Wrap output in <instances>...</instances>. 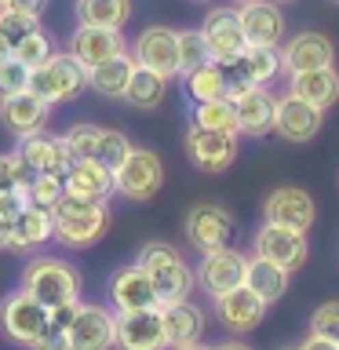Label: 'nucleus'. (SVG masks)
I'll list each match as a JSON object with an SVG mask.
<instances>
[{
	"mask_svg": "<svg viewBox=\"0 0 339 350\" xmlns=\"http://www.w3.org/2000/svg\"><path fill=\"white\" fill-rule=\"evenodd\" d=\"M18 288H26L48 310L51 306H70L81 303V270L59 256H37L22 267Z\"/></svg>",
	"mask_w": 339,
	"mask_h": 350,
	"instance_id": "2",
	"label": "nucleus"
},
{
	"mask_svg": "<svg viewBox=\"0 0 339 350\" xmlns=\"http://www.w3.org/2000/svg\"><path fill=\"white\" fill-rule=\"evenodd\" d=\"M18 161L29 168V175H62L66 168L73 164V153L70 146L62 142V135H44V131H37V135H26L18 139Z\"/></svg>",
	"mask_w": 339,
	"mask_h": 350,
	"instance_id": "19",
	"label": "nucleus"
},
{
	"mask_svg": "<svg viewBox=\"0 0 339 350\" xmlns=\"http://www.w3.org/2000/svg\"><path fill=\"white\" fill-rule=\"evenodd\" d=\"M234 4H245V0H234Z\"/></svg>",
	"mask_w": 339,
	"mask_h": 350,
	"instance_id": "52",
	"label": "nucleus"
},
{
	"mask_svg": "<svg viewBox=\"0 0 339 350\" xmlns=\"http://www.w3.org/2000/svg\"><path fill=\"white\" fill-rule=\"evenodd\" d=\"M273 98L262 84H252L248 92H241L234 98V113H237V135L262 139L273 131Z\"/></svg>",
	"mask_w": 339,
	"mask_h": 350,
	"instance_id": "24",
	"label": "nucleus"
},
{
	"mask_svg": "<svg viewBox=\"0 0 339 350\" xmlns=\"http://www.w3.org/2000/svg\"><path fill=\"white\" fill-rule=\"evenodd\" d=\"M193 124L208 131H230L237 135V113H234V98H208V103H193Z\"/></svg>",
	"mask_w": 339,
	"mask_h": 350,
	"instance_id": "34",
	"label": "nucleus"
},
{
	"mask_svg": "<svg viewBox=\"0 0 339 350\" xmlns=\"http://www.w3.org/2000/svg\"><path fill=\"white\" fill-rule=\"evenodd\" d=\"M62 190L84 201H109L113 193V172L103 168L92 157H73V164L62 172Z\"/></svg>",
	"mask_w": 339,
	"mask_h": 350,
	"instance_id": "25",
	"label": "nucleus"
},
{
	"mask_svg": "<svg viewBox=\"0 0 339 350\" xmlns=\"http://www.w3.org/2000/svg\"><path fill=\"white\" fill-rule=\"evenodd\" d=\"M0 59H11V44L4 37H0Z\"/></svg>",
	"mask_w": 339,
	"mask_h": 350,
	"instance_id": "49",
	"label": "nucleus"
},
{
	"mask_svg": "<svg viewBox=\"0 0 339 350\" xmlns=\"http://www.w3.org/2000/svg\"><path fill=\"white\" fill-rule=\"evenodd\" d=\"M135 262L146 270V278L153 281V292H157L161 303L190 299L197 278H193L190 262L182 259V252L175 245H168V241H146V245L139 248Z\"/></svg>",
	"mask_w": 339,
	"mask_h": 350,
	"instance_id": "3",
	"label": "nucleus"
},
{
	"mask_svg": "<svg viewBox=\"0 0 339 350\" xmlns=\"http://www.w3.org/2000/svg\"><path fill=\"white\" fill-rule=\"evenodd\" d=\"M4 4L15 8V11H26V15H33V18H40L44 8H48V0H4Z\"/></svg>",
	"mask_w": 339,
	"mask_h": 350,
	"instance_id": "45",
	"label": "nucleus"
},
{
	"mask_svg": "<svg viewBox=\"0 0 339 350\" xmlns=\"http://www.w3.org/2000/svg\"><path fill=\"white\" fill-rule=\"evenodd\" d=\"M0 4H4V0H0Z\"/></svg>",
	"mask_w": 339,
	"mask_h": 350,
	"instance_id": "53",
	"label": "nucleus"
},
{
	"mask_svg": "<svg viewBox=\"0 0 339 350\" xmlns=\"http://www.w3.org/2000/svg\"><path fill=\"white\" fill-rule=\"evenodd\" d=\"M201 62H208V44L201 37V29H179V77Z\"/></svg>",
	"mask_w": 339,
	"mask_h": 350,
	"instance_id": "39",
	"label": "nucleus"
},
{
	"mask_svg": "<svg viewBox=\"0 0 339 350\" xmlns=\"http://www.w3.org/2000/svg\"><path fill=\"white\" fill-rule=\"evenodd\" d=\"M131 59H135V66H146L168 81L179 77V29L146 26L131 44Z\"/></svg>",
	"mask_w": 339,
	"mask_h": 350,
	"instance_id": "10",
	"label": "nucleus"
},
{
	"mask_svg": "<svg viewBox=\"0 0 339 350\" xmlns=\"http://www.w3.org/2000/svg\"><path fill=\"white\" fill-rule=\"evenodd\" d=\"M51 51H55V48H51V37H48V33H44V29L37 26L33 33H26V37H22V40L15 44V51H11V55H15L18 62H26L29 70H33V66H40V62L48 59Z\"/></svg>",
	"mask_w": 339,
	"mask_h": 350,
	"instance_id": "38",
	"label": "nucleus"
},
{
	"mask_svg": "<svg viewBox=\"0 0 339 350\" xmlns=\"http://www.w3.org/2000/svg\"><path fill=\"white\" fill-rule=\"evenodd\" d=\"M168 95V77L146 70V66H135L128 77V88H124V103L135 106V109H157Z\"/></svg>",
	"mask_w": 339,
	"mask_h": 350,
	"instance_id": "31",
	"label": "nucleus"
},
{
	"mask_svg": "<svg viewBox=\"0 0 339 350\" xmlns=\"http://www.w3.org/2000/svg\"><path fill=\"white\" fill-rule=\"evenodd\" d=\"M252 248H256V256L277 262L284 270H299L306 256H310V245H306V234L299 230H288V226H277V223H262L256 241H252Z\"/></svg>",
	"mask_w": 339,
	"mask_h": 350,
	"instance_id": "13",
	"label": "nucleus"
},
{
	"mask_svg": "<svg viewBox=\"0 0 339 350\" xmlns=\"http://www.w3.org/2000/svg\"><path fill=\"white\" fill-rule=\"evenodd\" d=\"M98 124H73L70 131L62 135V142L70 146L73 157H95V146H98Z\"/></svg>",
	"mask_w": 339,
	"mask_h": 350,
	"instance_id": "42",
	"label": "nucleus"
},
{
	"mask_svg": "<svg viewBox=\"0 0 339 350\" xmlns=\"http://www.w3.org/2000/svg\"><path fill=\"white\" fill-rule=\"evenodd\" d=\"M164 186V164L153 150L131 146L128 157L120 161V168L113 172V193L128 197V201L146 204L157 197V190Z\"/></svg>",
	"mask_w": 339,
	"mask_h": 350,
	"instance_id": "6",
	"label": "nucleus"
},
{
	"mask_svg": "<svg viewBox=\"0 0 339 350\" xmlns=\"http://www.w3.org/2000/svg\"><path fill=\"white\" fill-rule=\"evenodd\" d=\"M51 223H55V237L66 248H92L106 237L113 212L106 201H84V197L66 193L59 197V204L51 208Z\"/></svg>",
	"mask_w": 339,
	"mask_h": 350,
	"instance_id": "1",
	"label": "nucleus"
},
{
	"mask_svg": "<svg viewBox=\"0 0 339 350\" xmlns=\"http://www.w3.org/2000/svg\"><path fill=\"white\" fill-rule=\"evenodd\" d=\"M321 113L325 109L303 103V98L281 95L277 103H273V131H277L284 142H310L317 131H321Z\"/></svg>",
	"mask_w": 339,
	"mask_h": 350,
	"instance_id": "17",
	"label": "nucleus"
},
{
	"mask_svg": "<svg viewBox=\"0 0 339 350\" xmlns=\"http://www.w3.org/2000/svg\"><path fill=\"white\" fill-rule=\"evenodd\" d=\"M48 117H51V106L37 98L26 88L18 95H8L0 98V124H4L15 139H26V135H37V131L48 128Z\"/></svg>",
	"mask_w": 339,
	"mask_h": 350,
	"instance_id": "18",
	"label": "nucleus"
},
{
	"mask_svg": "<svg viewBox=\"0 0 339 350\" xmlns=\"http://www.w3.org/2000/svg\"><path fill=\"white\" fill-rule=\"evenodd\" d=\"M37 26H40V18L26 15V11H15V8H8V4H0V37L11 44V51H15V44L26 37V33H33Z\"/></svg>",
	"mask_w": 339,
	"mask_h": 350,
	"instance_id": "37",
	"label": "nucleus"
},
{
	"mask_svg": "<svg viewBox=\"0 0 339 350\" xmlns=\"http://www.w3.org/2000/svg\"><path fill=\"white\" fill-rule=\"evenodd\" d=\"M182 230H186V241L197 248V252H212V248H223L234 241L237 234V219L230 215V208L223 204H193L182 219Z\"/></svg>",
	"mask_w": 339,
	"mask_h": 350,
	"instance_id": "7",
	"label": "nucleus"
},
{
	"mask_svg": "<svg viewBox=\"0 0 339 350\" xmlns=\"http://www.w3.org/2000/svg\"><path fill=\"white\" fill-rule=\"evenodd\" d=\"M284 350H299V347H284Z\"/></svg>",
	"mask_w": 339,
	"mask_h": 350,
	"instance_id": "50",
	"label": "nucleus"
},
{
	"mask_svg": "<svg viewBox=\"0 0 339 350\" xmlns=\"http://www.w3.org/2000/svg\"><path fill=\"white\" fill-rule=\"evenodd\" d=\"M245 284L270 306L288 292V270L277 267V262H270V259H262V256H252L245 262Z\"/></svg>",
	"mask_w": 339,
	"mask_h": 350,
	"instance_id": "30",
	"label": "nucleus"
},
{
	"mask_svg": "<svg viewBox=\"0 0 339 350\" xmlns=\"http://www.w3.org/2000/svg\"><path fill=\"white\" fill-rule=\"evenodd\" d=\"M172 350H212V347H204L201 339H197V343H182V347H172Z\"/></svg>",
	"mask_w": 339,
	"mask_h": 350,
	"instance_id": "48",
	"label": "nucleus"
},
{
	"mask_svg": "<svg viewBox=\"0 0 339 350\" xmlns=\"http://www.w3.org/2000/svg\"><path fill=\"white\" fill-rule=\"evenodd\" d=\"M215 314L230 332H252V328H259V321L267 317V303H262L248 284H237V288L215 295Z\"/></svg>",
	"mask_w": 339,
	"mask_h": 350,
	"instance_id": "21",
	"label": "nucleus"
},
{
	"mask_svg": "<svg viewBox=\"0 0 339 350\" xmlns=\"http://www.w3.org/2000/svg\"><path fill=\"white\" fill-rule=\"evenodd\" d=\"M26 179H29V168L18 161V153H0V197L15 193Z\"/></svg>",
	"mask_w": 339,
	"mask_h": 350,
	"instance_id": "43",
	"label": "nucleus"
},
{
	"mask_svg": "<svg viewBox=\"0 0 339 350\" xmlns=\"http://www.w3.org/2000/svg\"><path fill=\"white\" fill-rule=\"evenodd\" d=\"M310 336H321V339L339 343V299H328L310 314Z\"/></svg>",
	"mask_w": 339,
	"mask_h": 350,
	"instance_id": "41",
	"label": "nucleus"
},
{
	"mask_svg": "<svg viewBox=\"0 0 339 350\" xmlns=\"http://www.w3.org/2000/svg\"><path fill=\"white\" fill-rule=\"evenodd\" d=\"M84 88H87V70L70 51H51L40 66L29 70V92L37 98H44L48 106L73 103Z\"/></svg>",
	"mask_w": 339,
	"mask_h": 350,
	"instance_id": "4",
	"label": "nucleus"
},
{
	"mask_svg": "<svg viewBox=\"0 0 339 350\" xmlns=\"http://www.w3.org/2000/svg\"><path fill=\"white\" fill-rule=\"evenodd\" d=\"M245 262H248L245 252L223 245V248L201 252V267H197L193 278L201 281V288L215 299V295H223L230 288H237V284H245Z\"/></svg>",
	"mask_w": 339,
	"mask_h": 350,
	"instance_id": "12",
	"label": "nucleus"
},
{
	"mask_svg": "<svg viewBox=\"0 0 339 350\" xmlns=\"http://www.w3.org/2000/svg\"><path fill=\"white\" fill-rule=\"evenodd\" d=\"M135 70V59H131L128 51L113 55V59L98 62L87 70V88H92L95 95L103 98H124V88H128V77Z\"/></svg>",
	"mask_w": 339,
	"mask_h": 350,
	"instance_id": "29",
	"label": "nucleus"
},
{
	"mask_svg": "<svg viewBox=\"0 0 339 350\" xmlns=\"http://www.w3.org/2000/svg\"><path fill=\"white\" fill-rule=\"evenodd\" d=\"M22 197H26V204H37V208H48L51 212L62 197V175H48V172L29 175V179L22 183Z\"/></svg>",
	"mask_w": 339,
	"mask_h": 350,
	"instance_id": "35",
	"label": "nucleus"
},
{
	"mask_svg": "<svg viewBox=\"0 0 339 350\" xmlns=\"http://www.w3.org/2000/svg\"><path fill=\"white\" fill-rule=\"evenodd\" d=\"M128 150H131V142H128L124 131L103 128V131H98V146H95V157H92V161H98V164H103V168H109V172H117L120 161L128 157Z\"/></svg>",
	"mask_w": 339,
	"mask_h": 350,
	"instance_id": "36",
	"label": "nucleus"
},
{
	"mask_svg": "<svg viewBox=\"0 0 339 350\" xmlns=\"http://www.w3.org/2000/svg\"><path fill=\"white\" fill-rule=\"evenodd\" d=\"M70 350H113V310L103 303H77Z\"/></svg>",
	"mask_w": 339,
	"mask_h": 350,
	"instance_id": "14",
	"label": "nucleus"
},
{
	"mask_svg": "<svg viewBox=\"0 0 339 350\" xmlns=\"http://www.w3.org/2000/svg\"><path fill=\"white\" fill-rule=\"evenodd\" d=\"M51 237H55V223H51L48 208L22 204L18 215H15V223H11L4 252H33V248H40L44 241H51Z\"/></svg>",
	"mask_w": 339,
	"mask_h": 350,
	"instance_id": "26",
	"label": "nucleus"
},
{
	"mask_svg": "<svg viewBox=\"0 0 339 350\" xmlns=\"http://www.w3.org/2000/svg\"><path fill=\"white\" fill-rule=\"evenodd\" d=\"M26 204V197H22V186L15 193H4L0 197V252L8 248V234H11V223H15V215H18V208Z\"/></svg>",
	"mask_w": 339,
	"mask_h": 350,
	"instance_id": "44",
	"label": "nucleus"
},
{
	"mask_svg": "<svg viewBox=\"0 0 339 350\" xmlns=\"http://www.w3.org/2000/svg\"><path fill=\"white\" fill-rule=\"evenodd\" d=\"M237 22L245 29L248 44H267V48H277L284 37V15L273 0H245L237 8Z\"/></svg>",
	"mask_w": 339,
	"mask_h": 350,
	"instance_id": "20",
	"label": "nucleus"
},
{
	"mask_svg": "<svg viewBox=\"0 0 339 350\" xmlns=\"http://www.w3.org/2000/svg\"><path fill=\"white\" fill-rule=\"evenodd\" d=\"M336 59V44L325 33H295L281 51V70L284 73H303V70H317V66H332Z\"/></svg>",
	"mask_w": 339,
	"mask_h": 350,
	"instance_id": "23",
	"label": "nucleus"
},
{
	"mask_svg": "<svg viewBox=\"0 0 339 350\" xmlns=\"http://www.w3.org/2000/svg\"><path fill=\"white\" fill-rule=\"evenodd\" d=\"M77 22L81 26L120 29L131 18V0H77Z\"/></svg>",
	"mask_w": 339,
	"mask_h": 350,
	"instance_id": "33",
	"label": "nucleus"
},
{
	"mask_svg": "<svg viewBox=\"0 0 339 350\" xmlns=\"http://www.w3.org/2000/svg\"><path fill=\"white\" fill-rule=\"evenodd\" d=\"M109 303L113 310H146V306H161L157 292H153V281L146 278V270L139 262H128V267H117L109 273Z\"/></svg>",
	"mask_w": 339,
	"mask_h": 350,
	"instance_id": "16",
	"label": "nucleus"
},
{
	"mask_svg": "<svg viewBox=\"0 0 339 350\" xmlns=\"http://www.w3.org/2000/svg\"><path fill=\"white\" fill-rule=\"evenodd\" d=\"M299 350H339V343H332V339H321V336H306Z\"/></svg>",
	"mask_w": 339,
	"mask_h": 350,
	"instance_id": "46",
	"label": "nucleus"
},
{
	"mask_svg": "<svg viewBox=\"0 0 339 350\" xmlns=\"http://www.w3.org/2000/svg\"><path fill=\"white\" fill-rule=\"evenodd\" d=\"M128 51L124 37H120V29H106V26H77L73 37H70V55L77 62L84 66V70H92V66L113 59V55Z\"/></svg>",
	"mask_w": 339,
	"mask_h": 350,
	"instance_id": "22",
	"label": "nucleus"
},
{
	"mask_svg": "<svg viewBox=\"0 0 339 350\" xmlns=\"http://www.w3.org/2000/svg\"><path fill=\"white\" fill-rule=\"evenodd\" d=\"M182 84H186V95H190L193 103L223 98L226 95V70H223V62L208 59L201 66H193L190 73H182Z\"/></svg>",
	"mask_w": 339,
	"mask_h": 350,
	"instance_id": "32",
	"label": "nucleus"
},
{
	"mask_svg": "<svg viewBox=\"0 0 339 350\" xmlns=\"http://www.w3.org/2000/svg\"><path fill=\"white\" fill-rule=\"evenodd\" d=\"M161 321H164V339H168V350L172 347H182V343H197L204 336V310L193 306L190 299H175V303H161Z\"/></svg>",
	"mask_w": 339,
	"mask_h": 350,
	"instance_id": "27",
	"label": "nucleus"
},
{
	"mask_svg": "<svg viewBox=\"0 0 339 350\" xmlns=\"http://www.w3.org/2000/svg\"><path fill=\"white\" fill-rule=\"evenodd\" d=\"M212 350H252V347L241 343V339H226V343H219V347H212Z\"/></svg>",
	"mask_w": 339,
	"mask_h": 350,
	"instance_id": "47",
	"label": "nucleus"
},
{
	"mask_svg": "<svg viewBox=\"0 0 339 350\" xmlns=\"http://www.w3.org/2000/svg\"><path fill=\"white\" fill-rule=\"evenodd\" d=\"M26 88H29V66L18 62L15 55H11V59H0V98L18 95V92H26Z\"/></svg>",
	"mask_w": 339,
	"mask_h": 350,
	"instance_id": "40",
	"label": "nucleus"
},
{
	"mask_svg": "<svg viewBox=\"0 0 339 350\" xmlns=\"http://www.w3.org/2000/svg\"><path fill=\"white\" fill-rule=\"evenodd\" d=\"M273 4H284V0H273Z\"/></svg>",
	"mask_w": 339,
	"mask_h": 350,
	"instance_id": "51",
	"label": "nucleus"
},
{
	"mask_svg": "<svg viewBox=\"0 0 339 350\" xmlns=\"http://www.w3.org/2000/svg\"><path fill=\"white\" fill-rule=\"evenodd\" d=\"M336 4H339V0H336Z\"/></svg>",
	"mask_w": 339,
	"mask_h": 350,
	"instance_id": "54",
	"label": "nucleus"
},
{
	"mask_svg": "<svg viewBox=\"0 0 339 350\" xmlns=\"http://www.w3.org/2000/svg\"><path fill=\"white\" fill-rule=\"evenodd\" d=\"M182 146L190 164L204 175H219L237 161V135H230V131H208V128L190 124L182 135Z\"/></svg>",
	"mask_w": 339,
	"mask_h": 350,
	"instance_id": "8",
	"label": "nucleus"
},
{
	"mask_svg": "<svg viewBox=\"0 0 339 350\" xmlns=\"http://www.w3.org/2000/svg\"><path fill=\"white\" fill-rule=\"evenodd\" d=\"M288 95L303 98V103H310L317 109H328L332 103H339V73L332 70V66H317V70L292 73Z\"/></svg>",
	"mask_w": 339,
	"mask_h": 350,
	"instance_id": "28",
	"label": "nucleus"
},
{
	"mask_svg": "<svg viewBox=\"0 0 339 350\" xmlns=\"http://www.w3.org/2000/svg\"><path fill=\"white\" fill-rule=\"evenodd\" d=\"M48 328V306L37 303L26 288H15L0 299V336L18 347H33Z\"/></svg>",
	"mask_w": 339,
	"mask_h": 350,
	"instance_id": "5",
	"label": "nucleus"
},
{
	"mask_svg": "<svg viewBox=\"0 0 339 350\" xmlns=\"http://www.w3.org/2000/svg\"><path fill=\"white\" fill-rule=\"evenodd\" d=\"M201 37L208 44V59H215V62H230L248 48L245 29H241L234 8H212L208 11L204 22H201Z\"/></svg>",
	"mask_w": 339,
	"mask_h": 350,
	"instance_id": "15",
	"label": "nucleus"
},
{
	"mask_svg": "<svg viewBox=\"0 0 339 350\" xmlns=\"http://www.w3.org/2000/svg\"><path fill=\"white\" fill-rule=\"evenodd\" d=\"M262 219L306 234L317 219V204L303 186H277V190H270L267 201H262Z\"/></svg>",
	"mask_w": 339,
	"mask_h": 350,
	"instance_id": "11",
	"label": "nucleus"
},
{
	"mask_svg": "<svg viewBox=\"0 0 339 350\" xmlns=\"http://www.w3.org/2000/svg\"><path fill=\"white\" fill-rule=\"evenodd\" d=\"M113 347L117 350H168L161 306L113 314Z\"/></svg>",
	"mask_w": 339,
	"mask_h": 350,
	"instance_id": "9",
	"label": "nucleus"
}]
</instances>
